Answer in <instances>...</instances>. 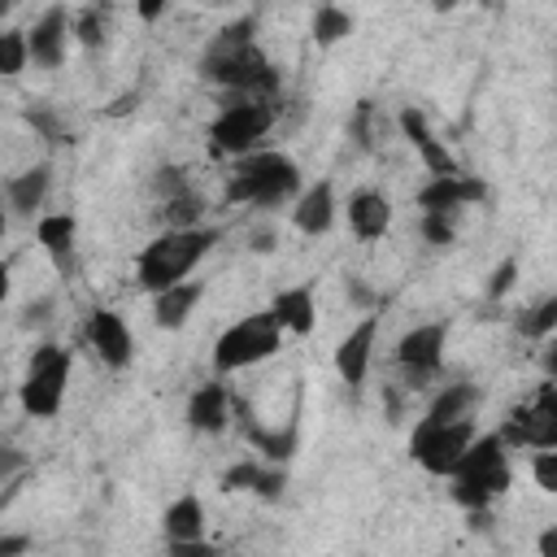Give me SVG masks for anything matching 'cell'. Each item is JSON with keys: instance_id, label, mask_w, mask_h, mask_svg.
Listing matches in <instances>:
<instances>
[{"instance_id": "obj_25", "label": "cell", "mask_w": 557, "mask_h": 557, "mask_svg": "<svg viewBox=\"0 0 557 557\" xmlns=\"http://www.w3.org/2000/svg\"><path fill=\"white\" fill-rule=\"evenodd\" d=\"M200 213H205V200H200L191 187L178 191V196H165L161 209H157V218H161L165 226H200Z\"/></svg>"}, {"instance_id": "obj_33", "label": "cell", "mask_w": 557, "mask_h": 557, "mask_svg": "<svg viewBox=\"0 0 557 557\" xmlns=\"http://www.w3.org/2000/svg\"><path fill=\"white\" fill-rule=\"evenodd\" d=\"M513 283H518V261H513V257H505V261L487 274V300H500Z\"/></svg>"}, {"instance_id": "obj_14", "label": "cell", "mask_w": 557, "mask_h": 557, "mask_svg": "<svg viewBox=\"0 0 557 557\" xmlns=\"http://www.w3.org/2000/svg\"><path fill=\"white\" fill-rule=\"evenodd\" d=\"M487 196V187L479 183V178H470V174H431V183L418 191V205L422 209H440V213H453V209H466V205H474V200H483Z\"/></svg>"}, {"instance_id": "obj_31", "label": "cell", "mask_w": 557, "mask_h": 557, "mask_svg": "<svg viewBox=\"0 0 557 557\" xmlns=\"http://www.w3.org/2000/svg\"><path fill=\"white\" fill-rule=\"evenodd\" d=\"M531 474H535V487L544 496H557V448H540L531 461Z\"/></svg>"}, {"instance_id": "obj_20", "label": "cell", "mask_w": 557, "mask_h": 557, "mask_svg": "<svg viewBox=\"0 0 557 557\" xmlns=\"http://www.w3.org/2000/svg\"><path fill=\"white\" fill-rule=\"evenodd\" d=\"M161 531H165V544H196L205 535V505L200 496H178L165 505L161 513Z\"/></svg>"}, {"instance_id": "obj_2", "label": "cell", "mask_w": 557, "mask_h": 557, "mask_svg": "<svg viewBox=\"0 0 557 557\" xmlns=\"http://www.w3.org/2000/svg\"><path fill=\"white\" fill-rule=\"evenodd\" d=\"M300 191V170L287 152L274 148H252L235 157L226 174V205H257V209H278L296 200Z\"/></svg>"}, {"instance_id": "obj_9", "label": "cell", "mask_w": 557, "mask_h": 557, "mask_svg": "<svg viewBox=\"0 0 557 557\" xmlns=\"http://www.w3.org/2000/svg\"><path fill=\"white\" fill-rule=\"evenodd\" d=\"M505 448H557V387L553 383H540L535 400L518 405L500 431Z\"/></svg>"}, {"instance_id": "obj_34", "label": "cell", "mask_w": 557, "mask_h": 557, "mask_svg": "<svg viewBox=\"0 0 557 557\" xmlns=\"http://www.w3.org/2000/svg\"><path fill=\"white\" fill-rule=\"evenodd\" d=\"M283 483H287V474H283V470H265V466H261V474H257V487H252V492H257L261 500H278V496H283Z\"/></svg>"}, {"instance_id": "obj_15", "label": "cell", "mask_w": 557, "mask_h": 557, "mask_svg": "<svg viewBox=\"0 0 557 557\" xmlns=\"http://www.w3.org/2000/svg\"><path fill=\"white\" fill-rule=\"evenodd\" d=\"M187 426L200 431V435H222L231 426V392L226 383H200L191 396H187Z\"/></svg>"}, {"instance_id": "obj_46", "label": "cell", "mask_w": 557, "mask_h": 557, "mask_svg": "<svg viewBox=\"0 0 557 557\" xmlns=\"http://www.w3.org/2000/svg\"><path fill=\"white\" fill-rule=\"evenodd\" d=\"M474 4H483V9H496V4H500V0H474Z\"/></svg>"}, {"instance_id": "obj_29", "label": "cell", "mask_w": 557, "mask_h": 557, "mask_svg": "<svg viewBox=\"0 0 557 557\" xmlns=\"http://www.w3.org/2000/svg\"><path fill=\"white\" fill-rule=\"evenodd\" d=\"M396 126H400V135L413 144V152L426 148V144L435 139V131H431V122H426V113H422L418 104H405V109L396 113Z\"/></svg>"}, {"instance_id": "obj_18", "label": "cell", "mask_w": 557, "mask_h": 557, "mask_svg": "<svg viewBox=\"0 0 557 557\" xmlns=\"http://www.w3.org/2000/svg\"><path fill=\"white\" fill-rule=\"evenodd\" d=\"M270 318L287 331V335H309L318 326V305H313V287L296 283V287H278L270 300Z\"/></svg>"}, {"instance_id": "obj_3", "label": "cell", "mask_w": 557, "mask_h": 557, "mask_svg": "<svg viewBox=\"0 0 557 557\" xmlns=\"http://www.w3.org/2000/svg\"><path fill=\"white\" fill-rule=\"evenodd\" d=\"M218 244L213 226H165L135 261V278L144 292H161L170 283H183Z\"/></svg>"}, {"instance_id": "obj_7", "label": "cell", "mask_w": 557, "mask_h": 557, "mask_svg": "<svg viewBox=\"0 0 557 557\" xmlns=\"http://www.w3.org/2000/svg\"><path fill=\"white\" fill-rule=\"evenodd\" d=\"M65 379H70V348L61 344H39L30 352L26 379L17 387V400L30 418H57L61 400H65Z\"/></svg>"}, {"instance_id": "obj_40", "label": "cell", "mask_w": 557, "mask_h": 557, "mask_svg": "<svg viewBox=\"0 0 557 557\" xmlns=\"http://www.w3.org/2000/svg\"><path fill=\"white\" fill-rule=\"evenodd\" d=\"M9 287H13V265H9V261H0V305L9 300Z\"/></svg>"}, {"instance_id": "obj_45", "label": "cell", "mask_w": 557, "mask_h": 557, "mask_svg": "<svg viewBox=\"0 0 557 557\" xmlns=\"http://www.w3.org/2000/svg\"><path fill=\"white\" fill-rule=\"evenodd\" d=\"M13 4H17V0H0V17H9V13H13Z\"/></svg>"}, {"instance_id": "obj_39", "label": "cell", "mask_w": 557, "mask_h": 557, "mask_svg": "<svg viewBox=\"0 0 557 557\" xmlns=\"http://www.w3.org/2000/svg\"><path fill=\"white\" fill-rule=\"evenodd\" d=\"M135 9H139L144 22H157V17L165 13V0H135Z\"/></svg>"}, {"instance_id": "obj_10", "label": "cell", "mask_w": 557, "mask_h": 557, "mask_svg": "<svg viewBox=\"0 0 557 557\" xmlns=\"http://www.w3.org/2000/svg\"><path fill=\"white\" fill-rule=\"evenodd\" d=\"M444 335H448L444 322H418V326H409L400 335L396 361H400V370L409 374L413 387H422V383H431L440 374V366H444Z\"/></svg>"}, {"instance_id": "obj_35", "label": "cell", "mask_w": 557, "mask_h": 557, "mask_svg": "<svg viewBox=\"0 0 557 557\" xmlns=\"http://www.w3.org/2000/svg\"><path fill=\"white\" fill-rule=\"evenodd\" d=\"M157 191H161V200H165V196H178V191H187V178H183V170H178V165H165V170H157Z\"/></svg>"}, {"instance_id": "obj_26", "label": "cell", "mask_w": 557, "mask_h": 557, "mask_svg": "<svg viewBox=\"0 0 557 557\" xmlns=\"http://www.w3.org/2000/svg\"><path fill=\"white\" fill-rule=\"evenodd\" d=\"M30 65L26 30H0V78H17Z\"/></svg>"}, {"instance_id": "obj_4", "label": "cell", "mask_w": 557, "mask_h": 557, "mask_svg": "<svg viewBox=\"0 0 557 557\" xmlns=\"http://www.w3.org/2000/svg\"><path fill=\"white\" fill-rule=\"evenodd\" d=\"M453 479V500L461 509H487L513 479L509 470V453H505V440L500 431H487V435H474L457 461V470L448 474Z\"/></svg>"}, {"instance_id": "obj_27", "label": "cell", "mask_w": 557, "mask_h": 557, "mask_svg": "<svg viewBox=\"0 0 557 557\" xmlns=\"http://www.w3.org/2000/svg\"><path fill=\"white\" fill-rule=\"evenodd\" d=\"M70 35L83 44V48H104V35H109V26H104V13L100 9H78L74 13V22H70Z\"/></svg>"}, {"instance_id": "obj_5", "label": "cell", "mask_w": 557, "mask_h": 557, "mask_svg": "<svg viewBox=\"0 0 557 557\" xmlns=\"http://www.w3.org/2000/svg\"><path fill=\"white\" fill-rule=\"evenodd\" d=\"M278 348H283V326L270 318V309L265 313H248V318L231 322L218 335V344H213V370L218 374H235V370H248V366L274 357Z\"/></svg>"}, {"instance_id": "obj_1", "label": "cell", "mask_w": 557, "mask_h": 557, "mask_svg": "<svg viewBox=\"0 0 557 557\" xmlns=\"http://www.w3.org/2000/svg\"><path fill=\"white\" fill-rule=\"evenodd\" d=\"M252 30L257 22L244 17V22H231L213 48L205 52V78H213L218 87H239L244 96H265L274 100V87H278V74L270 70V61L261 57V48L252 44Z\"/></svg>"}, {"instance_id": "obj_36", "label": "cell", "mask_w": 557, "mask_h": 557, "mask_svg": "<svg viewBox=\"0 0 557 557\" xmlns=\"http://www.w3.org/2000/svg\"><path fill=\"white\" fill-rule=\"evenodd\" d=\"M52 318V300L44 296V300H30L26 309H22V326H44Z\"/></svg>"}, {"instance_id": "obj_42", "label": "cell", "mask_w": 557, "mask_h": 557, "mask_svg": "<svg viewBox=\"0 0 557 557\" xmlns=\"http://www.w3.org/2000/svg\"><path fill=\"white\" fill-rule=\"evenodd\" d=\"M252 248H257V252H270V248H274V235H265V231H261V235L252 239Z\"/></svg>"}, {"instance_id": "obj_13", "label": "cell", "mask_w": 557, "mask_h": 557, "mask_svg": "<svg viewBox=\"0 0 557 557\" xmlns=\"http://www.w3.org/2000/svg\"><path fill=\"white\" fill-rule=\"evenodd\" d=\"M26 48H30V61L39 70H57L65 61V48H70V13L57 4L48 9L30 30H26Z\"/></svg>"}, {"instance_id": "obj_16", "label": "cell", "mask_w": 557, "mask_h": 557, "mask_svg": "<svg viewBox=\"0 0 557 557\" xmlns=\"http://www.w3.org/2000/svg\"><path fill=\"white\" fill-rule=\"evenodd\" d=\"M292 222H296L300 235H326L335 226V187H331V178H318L313 187L296 191Z\"/></svg>"}, {"instance_id": "obj_30", "label": "cell", "mask_w": 557, "mask_h": 557, "mask_svg": "<svg viewBox=\"0 0 557 557\" xmlns=\"http://www.w3.org/2000/svg\"><path fill=\"white\" fill-rule=\"evenodd\" d=\"M422 239L435 244V248H448L457 239V226H453V213H440V209H422V222H418Z\"/></svg>"}, {"instance_id": "obj_19", "label": "cell", "mask_w": 557, "mask_h": 557, "mask_svg": "<svg viewBox=\"0 0 557 557\" xmlns=\"http://www.w3.org/2000/svg\"><path fill=\"white\" fill-rule=\"evenodd\" d=\"M348 226L357 239H383L392 226V200L374 187H361L348 196Z\"/></svg>"}, {"instance_id": "obj_22", "label": "cell", "mask_w": 557, "mask_h": 557, "mask_svg": "<svg viewBox=\"0 0 557 557\" xmlns=\"http://www.w3.org/2000/svg\"><path fill=\"white\" fill-rule=\"evenodd\" d=\"M74 235H78L74 213H44L35 222V239L44 244V252L52 257L57 270H70V261H74Z\"/></svg>"}, {"instance_id": "obj_32", "label": "cell", "mask_w": 557, "mask_h": 557, "mask_svg": "<svg viewBox=\"0 0 557 557\" xmlns=\"http://www.w3.org/2000/svg\"><path fill=\"white\" fill-rule=\"evenodd\" d=\"M257 474H261L257 461H235V466L222 474V492H252V487H257Z\"/></svg>"}, {"instance_id": "obj_37", "label": "cell", "mask_w": 557, "mask_h": 557, "mask_svg": "<svg viewBox=\"0 0 557 557\" xmlns=\"http://www.w3.org/2000/svg\"><path fill=\"white\" fill-rule=\"evenodd\" d=\"M26 548H30V535H0V557L26 553Z\"/></svg>"}, {"instance_id": "obj_38", "label": "cell", "mask_w": 557, "mask_h": 557, "mask_svg": "<svg viewBox=\"0 0 557 557\" xmlns=\"http://www.w3.org/2000/svg\"><path fill=\"white\" fill-rule=\"evenodd\" d=\"M22 466V457H17V448H9V444H0V479H9L13 470Z\"/></svg>"}, {"instance_id": "obj_21", "label": "cell", "mask_w": 557, "mask_h": 557, "mask_svg": "<svg viewBox=\"0 0 557 557\" xmlns=\"http://www.w3.org/2000/svg\"><path fill=\"white\" fill-rule=\"evenodd\" d=\"M48 187H52V170H48V165L22 170L17 178H9L4 205H9L17 218H35V209H44V200H48Z\"/></svg>"}, {"instance_id": "obj_44", "label": "cell", "mask_w": 557, "mask_h": 557, "mask_svg": "<svg viewBox=\"0 0 557 557\" xmlns=\"http://www.w3.org/2000/svg\"><path fill=\"white\" fill-rule=\"evenodd\" d=\"M4 231H9V205L0 200V239H4Z\"/></svg>"}, {"instance_id": "obj_12", "label": "cell", "mask_w": 557, "mask_h": 557, "mask_svg": "<svg viewBox=\"0 0 557 557\" xmlns=\"http://www.w3.org/2000/svg\"><path fill=\"white\" fill-rule=\"evenodd\" d=\"M87 344L96 348V357L109 370H126L131 357H135L131 331H126L122 313H113V309H91V318H87Z\"/></svg>"}, {"instance_id": "obj_43", "label": "cell", "mask_w": 557, "mask_h": 557, "mask_svg": "<svg viewBox=\"0 0 557 557\" xmlns=\"http://www.w3.org/2000/svg\"><path fill=\"white\" fill-rule=\"evenodd\" d=\"M457 4H461V0H431V9H435V13H453Z\"/></svg>"}, {"instance_id": "obj_41", "label": "cell", "mask_w": 557, "mask_h": 557, "mask_svg": "<svg viewBox=\"0 0 557 557\" xmlns=\"http://www.w3.org/2000/svg\"><path fill=\"white\" fill-rule=\"evenodd\" d=\"M540 553H544V557H553V553H557V527H548V531L540 535Z\"/></svg>"}, {"instance_id": "obj_23", "label": "cell", "mask_w": 557, "mask_h": 557, "mask_svg": "<svg viewBox=\"0 0 557 557\" xmlns=\"http://www.w3.org/2000/svg\"><path fill=\"white\" fill-rule=\"evenodd\" d=\"M479 405V387L474 383H448L435 392V400L426 405L431 422H453V418H470V409Z\"/></svg>"}, {"instance_id": "obj_28", "label": "cell", "mask_w": 557, "mask_h": 557, "mask_svg": "<svg viewBox=\"0 0 557 557\" xmlns=\"http://www.w3.org/2000/svg\"><path fill=\"white\" fill-rule=\"evenodd\" d=\"M553 326H557V296H544L535 309H527V313L518 318V331L531 335V339H548Z\"/></svg>"}, {"instance_id": "obj_6", "label": "cell", "mask_w": 557, "mask_h": 557, "mask_svg": "<svg viewBox=\"0 0 557 557\" xmlns=\"http://www.w3.org/2000/svg\"><path fill=\"white\" fill-rule=\"evenodd\" d=\"M274 113H278L274 100H265V96H244L239 104H226V109L209 122V139H213L218 152L244 157V152L261 148V139H265L270 126H274Z\"/></svg>"}, {"instance_id": "obj_17", "label": "cell", "mask_w": 557, "mask_h": 557, "mask_svg": "<svg viewBox=\"0 0 557 557\" xmlns=\"http://www.w3.org/2000/svg\"><path fill=\"white\" fill-rule=\"evenodd\" d=\"M200 296H205V283H187V278H183V283H170V287H161V292H152V322H157L161 331H183V326L191 322Z\"/></svg>"}, {"instance_id": "obj_24", "label": "cell", "mask_w": 557, "mask_h": 557, "mask_svg": "<svg viewBox=\"0 0 557 557\" xmlns=\"http://www.w3.org/2000/svg\"><path fill=\"white\" fill-rule=\"evenodd\" d=\"M309 30H313V44L318 48H335V44H344L352 35V13L326 0V4L313 9V26Z\"/></svg>"}, {"instance_id": "obj_8", "label": "cell", "mask_w": 557, "mask_h": 557, "mask_svg": "<svg viewBox=\"0 0 557 557\" xmlns=\"http://www.w3.org/2000/svg\"><path fill=\"white\" fill-rule=\"evenodd\" d=\"M474 435H479V426H474L470 418H453V422H431V418H422V422L413 426V435H409V457H413L426 474L448 479Z\"/></svg>"}, {"instance_id": "obj_11", "label": "cell", "mask_w": 557, "mask_h": 557, "mask_svg": "<svg viewBox=\"0 0 557 557\" xmlns=\"http://www.w3.org/2000/svg\"><path fill=\"white\" fill-rule=\"evenodd\" d=\"M374 339H379V313H366L339 344H335V374L348 387H361L370 374V357H374Z\"/></svg>"}]
</instances>
